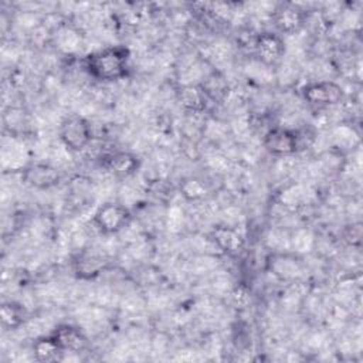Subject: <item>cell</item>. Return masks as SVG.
Returning <instances> with one entry per match:
<instances>
[{
  "instance_id": "ba28073f",
  "label": "cell",
  "mask_w": 363,
  "mask_h": 363,
  "mask_svg": "<svg viewBox=\"0 0 363 363\" xmlns=\"http://www.w3.org/2000/svg\"><path fill=\"white\" fill-rule=\"evenodd\" d=\"M52 337L55 339V342L60 345V347L62 349V352H79L86 346V339L82 335V332L75 328V326H69V325H61L58 328H55V330L51 333Z\"/></svg>"
},
{
  "instance_id": "5b68a950",
  "label": "cell",
  "mask_w": 363,
  "mask_h": 363,
  "mask_svg": "<svg viewBox=\"0 0 363 363\" xmlns=\"http://www.w3.org/2000/svg\"><path fill=\"white\" fill-rule=\"evenodd\" d=\"M264 146L272 155L286 156L298 150L299 138L294 130L285 128H272L264 136Z\"/></svg>"
},
{
  "instance_id": "7a4b0ae2",
  "label": "cell",
  "mask_w": 363,
  "mask_h": 363,
  "mask_svg": "<svg viewBox=\"0 0 363 363\" xmlns=\"http://www.w3.org/2000/svg\"><path fill=\"white\" fill-rule=\"evenodd\" d=\"M60 139L65 147L79 152L91 143V126L86 119L79 115L68 116L60 125Z\"/></svg>"
},
{
  "instance_id": "52a82bcc",
  "label": "cell",
  "mask_w": 363,
  "mask_h": 363,
  "mask_svg": "<svg viewBox=\"0 0 363 363\" xmlns=\"http://www.w3.org/2000/svg\"><path fill=\"white\" fill-rule=\"evenodd\" d=\"M23 179L35 189H50L58 183L60 176L55 167L45 163H34L24 169Z\"/></svg>"
},
{
  "instance_id": "9c48e42d",
  "label": "cell",
  "mask_w": 363,
  "mask_h": 363,
  "mask_svg": "<svg viewBox=\"0 0 363 363\" xmlns=\"http://www.w3.org/2000/svg\"><path fill=\"white\" fill-rule=\"evenodd\" d=\"M138 159L128 152H115L106 157V169L116 176H130L138 170Z\"/></svg>"
},
{
  "instance_id": "9a60e30c",
  "label": "cell",
  "mask_w": 363,
  "mask_h": 363,
  "mask_svg": "<svg viewBox=\"0 0 363 363\" xmlns=\"http://www.w3.org/2000/svg\"><path fill=\"white\" fill-rule=\"evenodd\" d=\"M182 102L190 109H200L204 101V92L194 86H186L180 94Z\"/></svg>"
},
{
  "instance_id": "277c9868",
  "label": "cell",
  "mask_w": 363,
  "mask_h": 363,
  "mask_svg": "<svg viewBox=\"0 0 363 363\" xmlns=\"http://www.w3.org/2000/svg\"><path fill=\"white\" fill-rule=\"evenodd\" d=\"M302 95L311 105L329 106L342 101L343 89L333 81H315L302 88Z\"/></svg>"
},
{
  "instance_id": "8992f818",
  "label": "cell",
  "mask_w": 363,
  "mask_h": 363,
  "mask_svg": "<svg viewBox=\"0 0 363 363\" xmlns=\"http://www.w3.org/2000/svg\"><path fill=\"white\" fill-rule=\"evenodd\" d=\"M257 55L264 64H275L285 52L284 40L274 33H261L254 43Z\"/></svg>"
},
{
  "instance_id": "8fae6325",
  "label": "cell",
  "mask_w": 363,
  "mask_h": 363,
  "mask_svg": "<svg viewBox=\"0 0 363 363\" xmlns=\"http://www.w3.org/2000/svg\"><path fill=\"white\" fill-rule=\"evenodd\" d=\"M75 272L81 278H94L96 277L105 267V261L101 255L84 252L75 261Z\"/></svg>"
},
{
  "instance_id": "6da1fadb",
  "label": "cell",
  "mask_w": 363,
  "mask_h": 363,
  "mask_svg": "<svg viewBox=\"0 0 363 363\" xmlns=\"http://www.w3.org/2000/svg\"><path fill=\"white\" fill-rule=\"evenodd\" d=\"M129 51L125 47H106L85 57V69L99 81H116L126 75Z\"/></svg>"
},
{
  "instance_id": "30bf717a",
  "label": "cell",
  "mask_w": 363,
  "mask_h": 363,
  "mask_svg": "<svg viewBox=\"0 0 363 363\" xmlns=\"http://www.w3.org/2000/svg\"><path fill=\"white\" fill-rule=\"evenodd\" d=\"M213 241L225 252H237L242 247V237L231 227L218 225L213 230Z\"/></svg>"
},
{
  "instance_id": "2e32d148",
  "label": "cell",
  "mask_w": 363,
  "mask_h": 363,
  "mask_svg": "<svg viewBox=\"0 0 363 363\" xmlns=\"http://www.w3.org/2000/svg\"><path fill=\"white\" fill-rule=\"evenodd\" d=\"M182 193L189 200H199L206 196V187L201 182L190 179V180H184L182 186Z\"/></svg>"
},
{
  "instance_id": "3957f363",
  "label": "cell",
  "mask_w": 363,
  "mask_h": 363,
  "mask_svg": "<svg viewBox=\"0 0 363 363\" xmlns=\"http://www.w3.org/2000/svg\"><path fill=\"white\" fill-rule=\"evenodd\" d=\"M94 224L104 234H115L128 225L129 210L119 203H105L94 214Z\"/></svg>"
},
{
  "instance_id": "7c38bea8",
  "label": "cell",
  "mask_w": 363,
  "mask_h": 363,
  "mask_svg": "<svg viewBox=\"0 0 363 363\" xmlns=\"http://www.w3.org/2000/svg\"><path fill=\"white\" fill-rule=\"evenodd\" d=\"M62 353H64L62 349L55 342L52 335L38 337L33 345V354H34L35 360H38V362L57 360V359H60V356Z\"/></svg>"
},
{
  "instance_id": "4fadbf2b",
  "label": "cell",
  "mask_w": 363,
  "mask_h": 363,
  "mask_svg": "<svg viewBox=\"0 0 363 363\" xmlns=\"http://www.w3.org/2000/svg\"><path fill=\"white\" fill-rule=\"evenodd\" d=\"M277 26L286 33H292L295 31L301 24H302V16L299 13V10L291 7V6H285L284 9H281L277 13Z\"/></svg>"
},
{
  "instance_id": "5bb4252c",
  "label": "cell",
  "mask_w": 363,
  "mask_h": 363,
  "mask_svg": "<svg viewBox=\"0 0 363 363\" xmlns=\"http://www.w3.org/2000/svg\"><path fill=\"white\" fill-rule=\"evenodd\" d=\"M0 315H1L3 326L10 328V329L18 328L23 323V320H24L21 308L18 305H16V303H11V302L1 305Z\"/></svg>"
}]
</instances>
